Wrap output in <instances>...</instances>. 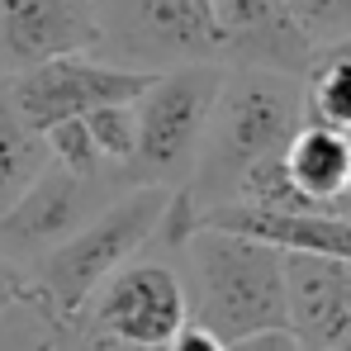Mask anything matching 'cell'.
I'll list each match as a JSON object with an SVG mask.
<instances>
[{
    "label": "cell",
    "mask_w": 351,
    "mask_h": 351,
    "mask_svg": "<svg viewBox=\"0 0 351 351\" xmlns=\"http://www.w3.org/2000/svg\"><path fill=\"white\" fill-rule=\"evenodd\" d=\"M95 337L133 351H167L171 337L190 323L185 280L171 261H128L86 304Z\"/></svg>",
    "instance_id": "cell-6"
},
{
    "label": "cell",
    "mask_w": 351,
    "mask_h": 351,
    "mask_svg": "<svg viewBox=\"0 0 351 351\" xmlns=\"http://www.w3.org/2000/svg\"><path fill=\"white\" fill-rule=\"evenodd\" d=\"M48 167V143L38 128H29L24 114L0 95V214L19 199V190Z\"/></svg>",
    "instance_id": "cell-15"
},
{
    "label": "cell",
    "mask_w": 351,
    "mask_h": 351,
    "mask_svg": "<svg viewBox=\"0 0 351 351\" xmlns=\"http://www.w3.org/2000/svg\"><path fill=\"white\" fill-rule=\"evenodd\" d=\"M323 351H351V337H347V342H337V347H323Z\"/></svg>",
    "instance_id": "cell-22"
},
{
    "label": "cell",
    "mask_w": 351,
    "mask_h": 351,
    "mask_svg": "<svg viewBox=\"0 0 351 351\" xmlns=\"http://www.w3.org/2000/svg\"><path fill=\"white\" fill-rule=\"evenodd\" d=\"M285 332L299 351H323L351 337L347 256H285Z\"/></svg>",
    "instance_id": "cell-10"
},
{
    "label": "cell",
    "mask_w": 351,
    "mask_h": 351,
    "mask_svg": "<svg viewBox=\"0 0 351 351\" xmlns=\"http://www.w3.org/2000/svg\"><path fill=\"white\" fill-rule=\"evenodd\" d=\"M29 290H34V280L24 276V266L0 252V313H10L19 299H29Z\"/></svg>",
    "instance_id": "cell-19"
},
{
    "label": "cell",
    "mask_w": 351,
    "mask_h": 351,
    "mask_svg": "<svg viewBox=\"0 0 351 351\" xmlns=\"http://www.w3.org/2000/svg\"><path fill=\"white\" fill-rule=\"evenodd\" d=\"M223 71H228L223 62H185V66H167L152 76V86L133 100L138 143L123 171L128 185H162V190L190 185Z\"/></svg>",
    "instance_id": "cell-4"
},
{
    "label": "cell",
    "mask_w": 351,
    "mask_h": 351,
    "mask_svg": "<svg viewBox=\"0 0 351 351\" xmlns=\"http://www.w3.org/2000/svg\"><path fill=\"white\" fill-rule=\"evenodd\" d=\"M100 48L119 66L167 71L185 62H223L214 0H95Z\"/></svg>",
    "instance_id": "cell-5"
},
{
    "label": "cell",
    "mask_w": 351,
    "mask_h": 351,
    "mask_svg": "<svg viewBox=\"0 0 351 351\" xmlns=\"http://www.w3.org/2000/svg\"><path fill=\"white\" fill-rule=\"evenodd\" d=\"M294 190L308 209H342L351 195V133L304 123L280 152Z\"/></svg>",
    "instance_id": "cell-13"
},
{
    "label": "cell",
    "mask_w": 351,
    "mask_h": 351,
    "mask_svg": "<svg viewBox=\"0 0 351 351\" xmlns=\"http://www.w3.org/2000/svg\"><path fill=\"white\" fill-rule=\"evenodd\" d=\"M304 128V86L290 71L271 66H228L204 123L199 162L185 185L195 209L228 204L237 180L266 157H280Z\"/></svg>",
    "instance_id": "cell-1"
},
{
    "label": "cell",
    "mask_w": 351,
    "mask_h": 351,
    "mask_svg": "<svg viewBox=\"0 0 351 351\" xmlns=\"http://www.w3.org/2000/svg\"><path fill=\"white\" fill-rule=\"evenodd\" d=\"M81 123H86L105 171L119 180L128 171V157H133V143H138V110H133V100L128 105H100V110L81 114Z\"/></svg>",
    "instance_id": "cell-16"
},
{
    "label": "cell",
    "mask_w": 351,
    "mask_h": 351,
    "mask_svg": "<svg viewBox=\"0 0 351 351\" xmlns=\"http://www.w3.org/2000/svg\"><path fill=\"white\" fill-rule=\"evenodd\" d=\"M299 86H304V123L351 133V38L318 48L313 62L304 66Z\"/></svg>",
    "instance_id": "cell-14"
},
{
    "label": "cell",
    "mask_w": 351,
    "mask_h": 351,
    "mask_svg": "<svg viewBox=\"0 0 351 351\" xmlns=\"http://www.w3.org/2000/svg\"><path fill=\"white\" fill-rule=\"evenodd\" d=\"M342 214H351V195H347V204H342Z\"/></svg>",
    "instance_id": "cell-23"
},
{
    "label": "cell",
    "mask_w": 351,
    "mask_h": 351,
    "mask_svg": "<svg viewBox=\"0 0 351 351\" xmlns=\"http://www.w3.org/2000/svg\"><path fill=\"white\" fill-rule=\"evenodd\" d=\"M167 351H233V347H228V342H219V337H209L204 328L185 323V328L171 337V347H167Z\"/></svg>",
    "instance_id": "cell-20"
},
{
    "label": "cell",
    "mask_w": 351,
    "mask_h": 351,
    "mask_svg": "<svg viewBox=\"0 0 351 351\" xmlns=\"http://www.w3.org/2000/svg\"><path fill=\"white\" fill-rule=\"evenodd\" d=\"M43 143H48V157H53L58 167L86 176V180H110V185H119L114 176L105 171V162H100V152H95V143H90V133H86L81 119H62V123H53V128L43 133Z\"/></svg>",
    "instance_id": "cell-17"
},
{
    "label": "cell",
    "mask_w": 351,
    "mask_h": 351,
    "mask_svg": "<svg viewBox=\"0 0 351 351\" xmlns=\"http://www.w3.org/2000/svg\"><path fill=\"white\" fill-rule=\"evenodd\" d=\"M195 223L266 242L285 256H347L351 261V214L342 209H252V204H209L195 209Z\"/></svg>",
    "instance_id": "cell-11"
},
{
    "label": "cell",
    "mask_w": 351,
    "mask_h": 351,
    "mask_svg": "<svg viewBox=\"0 0 351 351\" xmlns=\"http://www.w3.org/2000/svg\"><path fill=\"white\" fill-rule=\"evenodd\" d=\"M100 5L95 0H0V66L29 71L38 62L95 53Z\"/></svg>",
    "instance_id": "cell-9"
},
{
    "label": "cell",
    "mask_w": 351,
    "mask_h": 351,
    "mask_svg": "<svg viewBox=\"0 0 351 351\" xmlns=\"http://www.w3.org/2000/svg\"><path fill=\"white\" fill-rule=\"evenodd\" d=\"M171 195L176 190H162V185H128L66 242L38 256L29 280H34L38 299L53 308V318L86 313V304L119 266H128L152 237H162Z\"/></svg>",
    "instance_id": "cell-3"
},
{
    "label": "cell",
    "mask_w": 351,
    "mask_h": 351,
    "mask_svg": "<svg viewBox=\"0 0 351 351\" xmlns=\"http://www.w3.org/2000/svg\"><path fill=\"white\" fill-rule=\"evenodd\" d=\"M114 195H119V185H110V180H86V176L66 171V167H58L48 157V167L34 176L19 190V199L0 214V252L10 261L43 256L58 242H66L86 219H95Z\"/></svg>",
    "instance_id": "cell-8"
},
{
    "label": "cell",
    "mask_w": 351,
    "mask_h": 351,
    "mask_svg": "<svg viewBox=\"0 0 351 351\" xmlns=\"http://www.w3.org/2000/svg\"><path fill=\"white\" fill-rule=\"evenodd\" d=\"M185 271L190 323L219 342H252L266 332H285V252L195 223L176 247Z\"/></svg>",
    "instance_id": "cell-2"
},
{
    "label": "cell",
    "mask_w": 351,
    "mask_h": 351,
    "mask_svg": "<svg viewBox=\"0 0 351 351\" xmlns=\"http://www.w3.org/2000/svg\"><path fill=\"white\" fill-rule=\"evenodd\" d=\"M233 351H299L290 342V332H266V337H252V342H237Z\"/></svg>",
    "instance_id": "cell-21"
},
{
    "label": "cell",
    "mask_w": 351,
    "mask_h": 351,
    "mask_svg": "<svg viewBox=\"0 0 351 351\" xmlns=\"http://www.w3.org/2000/svg\"><path fill=\"white\" fill-rule=\"evenodd\" d=\"M285 5H290L299 34L313 43V53L351 38V0H285Z\"/></svg>",
    "instance_id": "cell-18"
},
{
    "label": "cell",
    "mask_w": 351,
    "mask_h": 351,
    "mask_svg": "<svg viewBox=\"0 0 351 351\" xmlns=\"http://www.w3.org/2000/svg\"><path fill=\"white\" fill-rule=\"evenodd\" d=\"M223 66H271L304 76L313 62V43L299 34L285 0H214Z\"/></svg>",
    "instance_id": "cell-12"
},
{
    "label": "cell",
    "mask_w": 351,
    "mask_h": 351,
    "mask_svg": "<svg viewBox=\"0 0 351 351\" xmlns=\"http://www.w3.org/2000/svg\"><path fill=\"white\" fill-rule=\"evenodd\" d=\"M157 71H138V66H119L95 53H71V58L38 62L29 71H14L10 81V105L24 114L29 128L48 133L62 119H81L100 105H128L152 86Z\"/></svg>",
    "instance_id": "cell-7"
}]
</instances>
